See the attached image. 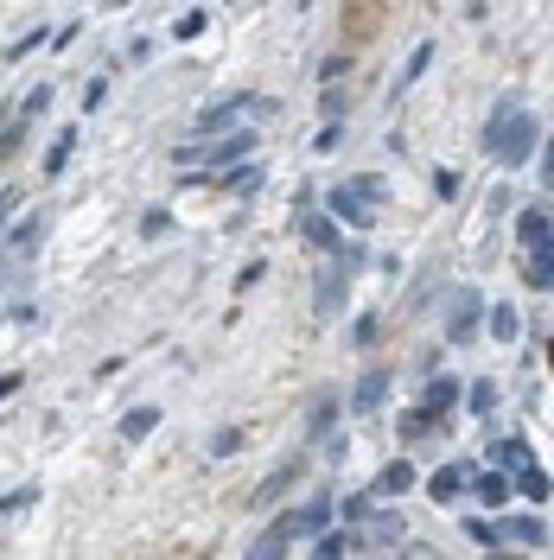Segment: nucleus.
<instances>
[{
    "instance_id": "obj_47",
    "label": "nucleus",
    "mask_w": 554,
    "mask_h": 560,
    "mask_svg": "<svg viewBox=\"0 0 554 560\" xmlns=\"http://www.w3.org/2000/svg\"><path fill=\"white\" fill-rule=\"evenodd\" d=\"M434 191L440 198H459V172H434Z\"/></svg>"
},
{
    "instance_id": "obj_16",
    "label": "nucleus",
    "mask_w": 554,
    "mask_h": 560,
    "mask_svg": "<svg viewBox=\"0 0 554 560\" xmlns=\"http://www.w3.org/2000/svg\"><path fill=\"white\" fill-rule=\"evenodd\" d=\"M478 331H491L497 344H523V312H516L510 300H497V306H484V325Z\"/></svg>"
},
{
    "instance_id": "obj_23",
    "label": "nucleus",
    "mask_w": 554,
    "mask_h": 560,
    "mask_svg": "<svg viewBox=\"0 0 554 560\" xmlns=\"http://www.w3.org/2000/svg\"><path fill=\"white\" fill-rule=\"evenodd\" d=\"M77 160V128H64V134H51V147H45V160H39V172L45 179H58L64 166Z\"/></svg>"
},
{
    "instance_id": "obj_17",
    "label": "nucleus",
    "mask_w": 554,
    "mask_h": 560,
    "mask_svg": "<svg viewBox=\"0 0 554 560\" xmlns=\"http://www.w3.org/2000/svg\"><path fill=\"white\" fill-rule=\"evenodd\" d=\"M338 420H344V401L338 395H319L313 401V408H306V440H332V433H338Z\"/></svg>"
},
{
    "instance_id": "obj_38",
    "label": "nucleus",
    "mask_w": 554,
    "mask_h": 560,
    "mask_svg": "<svg viewBox=\"0 0 554 560\" xmlns=\"http://www.w3.org/2000/svg\"><path fill=\"white\" fill-rule=\"evenodd\" d=\"M102 102H109V77H90V83H83V115L102 109Z\"/></svg>"
},
{
    "instance_id": "obj_37",
    "label": "nucleus",
    "mask_w": 554,
    "mask_h": 560,
    "mask_svg": "<svg viewBox=\"0 0 554 560\" xmlns=\"http://www.w3.org/2000/svg\"><path fill=\"white\" fill-rule=\"evenodd\" d=\"M172 230V217H166V210H147V217H141V242H160Z\"/></svg>"
},
{
    "instance_id": "obj_33",
    "label": "nucleus",
    "mask_w": 554,
    "mask_h": 560,
    "mask_svg": "<svg viewBox=\"0 0 554 560\" xmlns=\"http://www.w3.org/2000/svg\"><path fill=\"white\" fill-rule=\"evenodd\" d=\"M351 344H357V350H376V344H383V319H376V312H363V319L351 325Z\"/></svg>"
},
{
    "instance_id": "obj_26",
    "label": "nucleus",
    "mask_w": 554,
    "mask_h": 560,
    "mask_svg": "<svg viewBox=\"0 0 554 560\" xmlns=\"http://www.w3.org/2000/svg\"><path fill=\"white\" fill-rule=\"evenodd\" d=\"M427 70H434V39H421V45H414V51H408V64H402V77H395V96H402V90H408V83H421V77H427Z\"/></svg>"
},
{
    "instance_id": "obj_7",
    "label": "nucleus",
    "mask_w": 554,
    "mask_h": 560,
    "mask_svg": "<svg viewBox=\"0 0 554 560\" xmlns=\"http://www.w3.org/2000/svg\"><path fill=\"white\" fill-rule=\"evenodd\" d=\"M484 325V300L478 293H453V306H446V338L440 344H472Z\"/></svg>"
},
{
    "instance_id": "obj_46",
    "label": "nucleus",
    "mask_w": 554,
    "mask_h": 560,
    "mask_svg": "<svg viewBox=\"0 0 554 560\" xmlns=\"http://www.w3.org/2000/svg\"><path fill=\"white\" fill-rule=\"evenodd\" d=\"M20 382H26L20 370H0V401H13V395H20Z\"/></svg>"
},
{
    "instance_id": "obj_27",
    "label": "nucleus",
    "mask_w": 554,
    "mask_h": 560,
    "mask_svg": "<svg viewBox=\"0 0 554 560\" xmlns=\"http://www.w3.org/2000/svg\"><path fill=\"white\" fill-rule=\"evenodd\" d=\"M376 510V497H370V490H351V497H332V516L338 522H351V529H363V516H370Z\"/></svg>"
},
{
    "instance_id": "obj_11",
    "label": "nucleus",
    "mask_w": 554,
    "mask_h": 560,
    "mask_svg": "<svg viewBox=\"0 0 554 560\" xmlns=\"http://www.w3.org/2000/svg\"><path fill=\"white\" fill-rule=\"evenodd\" d=\"M313 300H319V319H332V312H338L344 300H351V268H344L338 255L325 261V274L313 280Z\"/></svg>"
},
{
    "instance_id": "obj_32",
    "label": "nucleus",
    "mask_w": 554,
    "mask_h": 560,
    "mask_svg": "<svg viewBox=\"0 0 554 560\" xmlns=\"http://www.w3.org/2000/svg\"><path fill=\"white\" fill-rule=\"evenodd\" d=\"M204 26H211V13H204V7H192V13H179V20H172V39H179V45H192Z\"/></svg>"
},
{
    "instance_id": "obj_18",
    "label": "nucleus",
    "mask_w": 554,
    "mask_h": 560,
    "mask_svg": "<svg viewBox=\"0 0 554 560\" xmlns=\"http://www.w3.org/2000/svg\"><path fill=\"white\" fill-rule=\"evenodd\" d=\"M300 478H306V459H287L281 471H274V478H262V484H255V510H268V503H281V497H287V490L300 484Z\"/></svg>"
},
{
    "instance_id": "obj_8",
    "label": "nucleus",
    "mask_w": 554,
    "mask_h": 560,
    "mask_svg": "<svg viewBox=\"0 0 554 560\" xmlns=\"http://www.w3.org/2000/svg\"><path fill=\"white\" fill-rule=\"evenodd\" d=\"M414 484H421V465H414L408 452H395V459L370 478V497H376V503H383V497H408Z\"/></svg>"
},
{
    "instance_id": "obj_25",
    "label": "nucleus",
    "mask_w": 554,
    "mask_h": 560,
    "mask_svg": "<svg viewBox=\"0 0 554 560\" xmlns=\"http://www.w3.org/2000/svg\"><path fill=\"white\" fill-rule=\"evenodd\" d=\"M39 236H45V217H39V210H26V217H13L7 230H0V242H7V249H32Z\"/></svg>"
},
{
    "instance_id": "obj_5",
    "label": "nucleus",
    "mask_w": 554,
    "mask_h": 560,
    "mask_svg": "<svg viewBox=\"0 0 554 560\" xmlns=\"http://www.w3.org/2000/svg\"><path fill=\"white\" fill-rule=\"evenodd\" d=\"M465 503H478V510H504V503H510V471L472 465V478H465Z\"/></svg>"
},
{
    "instance_id": "obj_6",
    "label": "nucleus",
    "mask_w": 554,
    "mask_h": 560,
    "mask_svg": "<svg viewBox=\"0 0 554 560\" xmlns=\"http://www.w3.org/2000/svg\"><path fill=\"white\" fill-rule=\"evenodd\" d=\"M465 478H472V459H446V465L427 471V497L440 510H453V503H465Z\"/></svg>"
},
{
    "instance_id": "obj_34",
    "label": "nucleus",
    "mask_w": 554,
    "mask_h": 560,
    "mask_svg": "<svg viewBox=\"0 0 554 560\" xmlns=\"http://www.w3.org/2000/svg\"><path fill=\"white\" fill-rule=\"evenodd\" d=\"M32 503H39V490H32V484H20V490H13V497H0V522H13V516H26V510H32Z\"/></svg>"
},
{
    "instance_id": "obj_12",
    "label": "nucleus",
    "mask_w": 554,
    "mask_h": 560,
    "mask_svg": "<svg viewBox=\"0 0 554 560\" xmlns=\"http://www.w3.org/2000/svg\"><path fill=\"white\" fill-rule=\"evenodd\" d=\"M383 32V0H344V45H363Z\"/></svg>"
},
{
    "instance_id": "obj_22",
    "label": "nucleus",
    "mask_w": 554,
    "mask_h": 560,
    "mask_svg": "<svg viewBox=\"0 0 554 560\" xmlns=\"http://www.w3.org/2000/svg\"><path fill=\"white\" fill-rule=\"evenodd\" d=\"M459 529H465V541H478L484 554H504V529H497L491 516H472V503H465V516H459Z\"/></svg>"
},
{
    "instance_id": "obj_10",
    "label": "nucleus",
    "mask_w": 554,
    "mask_h": 560,
    "mask_svg": "<svg viewBox=\"0 0 554 560\" xmlns=\"http://www.w3.org/2000/svg\"><path fill=\"white\" fill-rule=\"evenodd\" d=\"M516 249H554V223H548V198H535L516 210Z\"/></svg>"
},
{
    "instance_id": "obj_31",
    "label": "nucleus",
    "mask_w": 554,
    "mask_h": 560,
    "mask_svg": "<svg viewBox=\"0 0 554 560\" xmlns=\"http://www.w3.org/2000/svg\"><path fill=\"white\" fill-rule=\"evenodd\" d=\"M51 102H58V90H51V83H32V90H26V102H20V115H26V121H45V109H51Z\"/></svg>"
},
{
    "instance_id": "obj_15",
    "label": "nucleus",
    "mask_w": 554,
    "mask_h": 560,
    "mask_svg": "<svg viewBox=\"0 0 554 560\" xmlns=\"http://www.w3.org/2000/svg\"><path fill=\"white\" fill-rule=\"evenodd\" d=\"M300 210H306V204H300ZM300 236L313 242L319 255H338V249H344V230H338V217H325V210H319V217L306 210V217H300Z\"/></svg>"
},
{
    "instance_id": "obj_4",
    "label": "nucleus",
    "mask_w": 554,
    "mask_h": 560,
    "mask_svg": "<svg viewBox=\"0 0 554 560\" xmlns=\"http://www.w3.org/2000/svg\"><path fill=\"white\" fill-rule=\"evenodd\" d=\"M446 433H453V414H434V408H421V401L395 414V440H402V452L427 446V440H446Z\"/></svg>"
},
{
    "instance_id": "obj_9",
    "label": "nucleus",
    "mask_w": 554,
    "mask_h": 560,
    "mask_svg": "<svg viewBox=\"0 0 554 560\" xmlns=\"http://www.w3.org/2000/svg\"><path fill=\"white\" fill-rule=\"evenodd\" d=\"M497 516H504V522H497V529H504V548H535V554L548 548V529H542V516H523L516 503H504Z\"/></svg>"
},
{
    "instance_id": "obj_14",
    "label": "nucleus",
    "mask_w": 554,
    "mask_h": 560,
    "mask_svg": "<svg viewBox=\"0 0 554 560\" xmlns=\"http://www.w3.org/2000/svg\"><path fill=\"white\" fill-rule=\"evenodd\" d=\"M153 433H160V408H153V401H141V408H128L115 420V440L121 446H141V440H153Z\"/></svg>"
},
{
    "instance_id": "obj_19",
    "label": "nucleus",
    "mask_w": 554,
    "mask_h": 560,
    "mask_svg": "<svg viewBox=\"0 0 554 560\" xmlns=\"http://www.w3.org/2000/svg\"><path fill=\"white\" fill-rule=\"evenodd\" d=\"M529 459H535V452H529V440H523V433H504V440H491V446H484V459H478V465L516 471V465H529Z\"/></svg>"
},
{
    "instance_id": "obj_28",
    "label": "nucleus",
    "mask_w": 554,
    "mask_h": 560,
    "mask_svg": "<svg viewBox=\"0 0 554 560\" xmlns=\"http://www.w3.org/2000/svg\"><path fill=\"white\" fill-rule=\"evenodd\" d=\"M351 70H357V51H351V45H338L332 58H319V70H313V77H319V83H344Z\"/></svg>"
},
{
    "instance_id": "obj_20",
    "label": "nucleus",
    "mask_w": 554,
    "mask_h": 560,
    "mask_svg": "<svg viewBox=\"0 0 554 560\" xmlns=\"http://www.w3.org/2000/svg\"><path fill=\"white\" fill-rule=\"evenodd\" d=\"M236 121H242V96H230V102H211V109H204V115L192 121V134H198V140H211V134H230Z\"/></svg>"
},
{
    "instance_id": "obj_42",
    "label": "nucleus",
    "mask_w": 554,
    "mask_h": 560,
    "mask_svg": "<svg viewBox=\"0 0 554 560\" xmlns=\"http://www.w3.org/2000/svg\"><path fill=\"white\" fill-rule=\"evenodd\" d=\"M13 210H20V185H0V230L13 223Z\"/></svg>"
},
{
    "instance_id": "obj_39",
    "label": "nucleus",
    "mask_w": 554,
    "mask_h": 560,
    "mask_svg": "<svg viewBox=\"0 0 554 560\" xmlns=\"http://www.w3.org/2000/svg\"><path fill=\"white\" fill-rule=\"evenodd\" d=\"M338 140H344V121H325V128L313 134V153H332V147H338Z\"/></svg>"
},
{
    "instance_id": "obj_36",
    "label": "nucleus",
    "mask_w": 554,
    "mask_h": 560,
    "mask_svg": "<svg viewBox=\"0 0 554 560\" xmlns=\"http://www.w3.org/2000/svg\"><path fill=\"white\" fill-rule=\"evenodd\" d=\"M440 357H446V344H421V350H414V376H434Z\"/></svg>"
},
{
    "instance_id": "obj_24",
    "label": "nucleus",
    "mask_w": 554,
    "mask_h": 560,
    "mask_svg": "<svg viewBox=\"0 0 554 560\" xmlns=\"http://www.w3.org/2000/svg\"><path fill=\"white\" fill-rule=\"evenodd\" d=\"M497 401H504V389H497L491 376H478L472 389H459V408H472L478 420H484V414H497Z\"/></svg>"
},
{
    "instance_id": "obj_13",
    "label": "nucleus",
    "mask_w": 554,
    "mask_h": 560,
    "mask_svg": "<svg viewBox=\"0 0 554 560\" xmlns=\"http://www.w3.org/2000/svg\"><path fill=\"white\" fill-rule=\"evenodd\" d=\"M548 497H554V484H548V471L535 465V459L510 471V503H529V510H548Z\"/></svg>"
},
{
    "instance_id": "obj_2",
    "label": "nucleus",
    "mask_w": 554,
    "mask_h": 560,
    "mask_svg": "<svg viewBox=\"0 0 554 560\" xmlns=\"http://www.w3.org/2000/svg\"><path fill=\"white\" fill-rule=\"evenodd\" d=\"M383 204H389V185L376 179V172H351L344 185L325 191V210H332L344 230H370V223L383 217Z\"/></svg>"
},
{
    "instance_id": "obj_43",
    "label": "nucleus",
    "mask_w": 554,
    "mask_h": 560,
    "mask_svg": "<svg viewBox=\"0 0 554 560\" xmlns=\"http://www.w3.org/2000/svg\"><path fill=\"white\" fill-rule=\"evenodd\" d=\"M510 210H516V191L497 185V191H491V217H510Z\"/></svg>"
},
{
    "instance_id": "obj_29",
    "label": "nucleus",
    "mask_w": 554,
    "mask_h": 560,
    "mask_svg": "<svg viewBox=\"0 0 554 560\" xmlns=\"http://www.w3.org/2000/svg\"><path fill=\"white\" fill-rule=\"evenodd\" d=\"M26 134H32V121H26V115L13 121V128H0V166H7V160H20V153H26Z\"/></svg>"
},
{
    "instance_id": "obj_40",
    "label": "nucleus",
    "mask_w": 554,
    "mask_h": 560,
    "mask_svg": "<svg viewBox=\"0 0 554 560\" xmlns=\"http://www.w3.org/2000/svg\"><path fill=\"white\" fill-rule=\"evenodd\" d=\"M262 280H268V261H249V268H242V274H236V293H249V287H262Z\"/></svg>"
},
{
    "instance_id": "obj_30",
    "label": "nucleus",
    "mask_w": 554,
    "mask_h": 560,
    "mask_svg": "<svg viewBox=\"0 0 554 560\" xmlns=\"http://www.w3.org/2000/svg\"><path fill=\"white\" fill-rule=\"evenodd\" d=\"M45 39H51V26H26V32H20V39H13V45H7V64H20V58H32V51H39Z\"/></svg>"
},
{
    "instance_id": "obj_35",
    "label": "nucleus",
    "mask_w": 554,
    "mask_h": 560,
    "mask_svg": "<svg viewBox=\"0 0 554 560\" xmlns=\"http://www.w3.org/2000/svg\"><path fill=\"white\" fill-rule=\"evenodd\" d=\"M319 115L325 121H344V90H338V83H319Z\"/></svg>"
},
{
    "instance_id": "obj_21",
    "label": "nucleus",
    "mask_w": 554,
    "mask_h": 560,
    "mask_svg": "<svg viewBox=\"0 0 554 560\" xmlns=\"http://www.w3.org/2000/svg\"><path fill=\"white\" fill-rule=\"evenodd\" d=\"M459 389H465V382H453V376H421V408H434V414H453L459 408Z\"/></svg>"
},
{
    "instance_id": "obj_3",
    "label": "nucleus",
    "mask_w": 554,
    "mask_h": 560,
    "mask_svg": "<svg viewBox=\"0 0 554 560\" xmlns=\"http://www.w3.org/2000/svg\"><path fill=\"white\" fill-rule=\"evenodd\" d=\"M389 395H395V370H389V363H363V376L351 382V395H344V414L370 420V414L389 408Z\"/></svg>"
},
{
    "instance_id": "obj_44",
    "label": "nucleus",
    "mask_w": 554,
    "mask_h": 560,
    "mask_svg": "<svg viewBox=\"0 0 554 560\" xmlns=\"http://www.w3.org/2000/svg\"><path fill=\"white\" fill-rule=\"evenodd\" d=\"M7 319H13V325H39V306L20 300V306H7Z\"/></svg>"
},
{
    "instance_id": "obj_41",
    "label": "nucleus",
    "mask_w": 554,
    "mask_h": 560,
    "mask_svg": "<svg viewBox=\"0 0 554 560\" xmlns=\"http://www.w3.org/2000/svg\"><path fill=\"white\" fill-rule=\"evenodd\" d=\"M236 446H242V433H236V427H223V433H211V452H217V459H230Z\"/></svg>"
},
{
    "instance_id": "obj_45",
    "label": "nucleus",
    "mask_w": 554,
    "mask_h": 560,
    "mask_svg": "<svg viewBox=\"0 0 554 560\" xmlns=\"http://www.w3.org/2000/svg\"><path fill=\"white\" fill-rule=\"evenodd\" d=\"M77 32H83V26L71 20V26H58V32H51V39H45V45H51V51H64V45H77Z\"/></svg>"
},
{
    "instance_id": "obj_1",
    "label": "nucleus",
    "mask_w": 554,
    "mask_h": 560,
    "mask_svg": "<svg viewBox=\"0 0 554 560\" xmlns=\"http://www.w3.org/2000/svg\"><path fill=\"white\" fill-rule=\"evenodd\" d=\"M478 147L491 153L504 172H523L529 153H535V115H523L516 102H497L491 121H484V134H478Z\"/></svg>"
},
{
    "instance_id": "obj_48",
    "label": "nucleus",
    "mask_w": 554,
    "mask_h": 560,
    "mask_svg": "<svg viewBox=\"0 0 554 560\" xmlns=\"http://www.w3.org/2000/svg\"><path fill=\"white\" fill-rule=\"evenodd\" d=\"M0 325H7V312H0Z\"/></svg>"
}]
</instances>
